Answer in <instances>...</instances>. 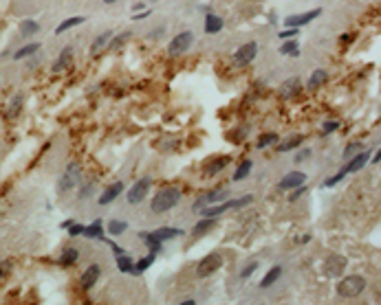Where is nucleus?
<instances>
[{"instance_id":"864d4df0","label":"nucleus","mask_w":381,"mask_h":305,"mask_svg":"<svg viewBox=\"0 0 381 305\" xmlns=\"http://www.w3.org/2000/svg\"><path fill=\"white\" fill-rule=\"evenodd\" d=\"M141 9H144V4H141V2H137V4H135V7H133V11L137 13V11H141Z\"/></svg>"},{"instance_id":"c756f323","label":"nucleus","mask_w":381,"mask_h":305,"mask_svg":"<svg viewBox=\"0 0 381 305\" xmlns=\"http://www.w3.org/2000/svg\"><path fill=\"white\" fill-rule=\"evenodd\" d=\"M84 22V18L82 16H77V18H69V20H64L62 24H60L58 29H55V35H62L64 31H69V29H73V27H79V24Z\"/></svg>"},{"instance_id":"7c9ffc66","label":"nucleus","mask_w":381,"mask_h":305,"mask_svg":"<svg viewBox=\"0 0 381 305\" xmlns=\"http://www.w3.org/2000/svg\"><path fill=\"white\" fill-rule=\"evenodd\" d=\"M128 231V222H124V220H113V222H108V233L113 237L117 235H121V233H126Z\"/></svg>"},{"instance_id":"39448f33","label":"nucleus","mask_w":381,"mask_h":305,"mask_svg":"<svg viewBox=\"0 0 381 305\" xmlns=\"http://www.w3.org/2000/svg\"><path fill=\"white\" fill-rule=\"evenodd\" d=\"M150 187H152V178H148V176L141 178V180H137L135 185L128 189V196H126V198H128V202H130V204H139V202L148 196Z\"/></svg>"},{"instance_id":"6e6d98bb","label":"nucleus","mask_w":381,"mask_h":305,"mask_svg":"<svg viewBox=\"0 0 381 305\" xmlns=\"http://www.w3.org/2000/svg\"><path fill=\"white\" fill-rule=\"evenodd\" d=\"M152 2H154V0H152Z\"/></svg>"},{"instance_id":"f704fd0d","label":"nucleus","mask_w":381,"mask_h":305,"mask_svg":"<svg viewBox=\"0 0 381 305\" xmlns=\"http://www.w3.org/2000/svg\"><path fill=\"white\" fill-rule=\"evenodd\" d=\"M304 141V136H293V139H289V141H284V143L278 145V152H289V150H293V147H298L300 143Z\"/></svg>"},{"instance_id":"37998d69","label":"nucleus","mask_w":381,"mask_h":305,"mask_svg":"<svg viewBox=\"0 0 381 305\" xmlns=\"http://www.w3.org/2000/svg\"><path fill=\"white\" fill-rule=\"evenodd\" d=\"M95 193V182H88L86 187H82V191H79V198H88Z\"/></svg>"},{"instance_id":"49530a36","label":"nucleus","mask_w":381,"mask_h":305,"mask_svg":"<svg viewBox=\"0 0 381 305\" xmlns=\"http://www.w3.org/2000/svg\"><path fill=\"white\" fill-rule=\"evenodd\" d=\"M298 33H300L298 29H287V31H280V38H282V40H289V38H296Z\"/></svg>"},{"instance_id":"9b49d317","label":"nucleus","mask_w":381,"mask_h":305,"mask_svg":"<svg viewBox=\"0 0 381 305\" xmlns=\"http://www.w3.org/2000/svg\"><path fill=\"white\" fill-rule=\"evenodd\" d=\"M370 154H373V152H368V150H362V152H359V154H355L353 158H350V160L346 162V165L342 167V169L346 171V174H353V171H359V169H362V167L366 165V162L370 160Z\"/></svg>"},{"instance_id":"58836bf2","label":"nucleus","mask_w":381,"mask_h":305,"mask_svg":"<svg viewBox=\"0 0 381 305\" xmlns=\"http://www.w3.org/2000/svg\"><path fill=\"white\" fill-rule=\"evenodd\" d=\"M344 176H348V174L344 169H339L335 176H331V178H326V180H324V187H335L339 180H344Z\"/></svg>"},{"instance_id":"3c124183","label":"nucleus","mask_w":381,"mask_h":305,"mask_svg":"<svg viewBox=\"0 0 381 305\" xmlns=\"http://www.w3.org/2000/svg\"><path fill=\"white\" fill-rule=\"evenodd\" d=\"M379 160H381V147H379V150H377V154L373 156V162H379Z\"/></svg>"},{"instance_id":"0eeeda50","label":"nucleus","mask_w":381,"mask_h":305,"mask_svg":"<svg viewBox=\"0 0 381 305\" xmlns=\"http://www.w3.org/2000/svg\"><path fill=\"white\" fill-rule=\"evenodd\" d=\"M256 55H258V44L256 42H247L233 53V64L236 66H247V64L253 62Z\"/></svg>"},{"instance_id":"20e7f679","label":"nucleus","mask_w":381,"mask_h":305,"mask_svg":"<svg viewBox=\"0 0 381 305\" xmlns=\"http://www.w3.org/2000/svg\"><path fill=\"white\" fill-rule=\"evenodd\" d=\"M192 42H194V35H192V31H181L179 35H174V38L170 40V44H167V53L170 55H183V53H187L192 47Z\"/></svg>"},{"instance_id":"ddd939ff","label":"nucleus","mask_w":381,"mask_h":305,"mask_svg":"<svg viewBox=\"0 0 381 305\" xmlns=\"http://www.w3.org/2000/svg\"><path fill=\"white\" fill-rule=\"evenodd\" d=\"M223 27H225V22H223L221 16H216V13H205V22H203V29H205L207 35L221 33Z\"/></svg>"},{"instance_id":"aec40b11","label":"nucleus","mask_w":381,"mask_h":305,"mask_svg":"<svg viewBox=\"0 0 381 305\" xmlns=\"http://www.w3.org/2000/svg\"><path fill=\"white\" fill-rule=\"evenodd\" d=\"M84 237H90V240H104V222L101 220H95L90 226H84Z\"/></svg>"},{"instance_id":"b1692460","label":"nucleus","mask_w":381,"mask_h":305,"mask_svg":"<svg viewBox=\"0 0 381 305\" xmlns=\"http://www.w3.org/2000/svg\"><path fill=\"white\" fill-rule=\"evenodd\" d=\"M282 277V268L280 266H273L271 270H269L265 277L260 279V288H269V286H273V283L278 281V279Z\"/></svg>"},{"instance_id":"f03ea898","label":"nucleus","mask_w":381,"mask_h":305,"mask_svg":"<svg viewBox=\"0 0 381 305\" xmlns=\"http://www.w3.org/2000/svg\"><path fill=\"white\" fill-rule=\"evenodd\" d=\"M364 288H366V279L364 277H359V274H348V277H344L342 281L337 283V294L339 297H344V299H355V297H359V294L364 292Z\"/></svg>"},{"instance_id":"ea45409f","label":"nucleus","mask_w":381,"mask_h":305,"mask_svg":"<svg viewBox=\"0 0 381 305\" xmlns=\"http://www.w3.org/2000/svg\"><path fill=\"white\" fill-rule=\"evenodd\" d=\"M256 270H258V261H251V263H247V266L242 268V272H240V279H242V281H245V279H249V277H251V274L256 272Z\"/></svg>"},{"instance_id":"c85d7f7f","label":"nucleus","mask_w":381,"mask_h":305,"mask_svg":"<svg viewBox=\"0 0 381 305\" xmlns=\"http://www.w3.org/2000/svg\"><path fill=\"white\" fill-rule=\"evenodd\" d=\"M139 237H141V240H144V242H146V246H148V248H150V253H156V255H159V253H161V251H163V244H161V242H156V240H154V237H152V235H150V233H141V235H139Z\"/></svg>"},{"instance_id":"a18cd8bd","label":"nucleus","mask_w":381,"mask_h":305,"mask_svg":"<svg viewBox=\"0 0 381 305\" xmlns=\"http://www.w3.org/2000/svg\"><path fill=\"white\" fill-rule=\"evenodd\" d=\"M302 193H306V187H304V185H302V187H298V189H296V191H293V193H291V196H289V200H291V202H296V200H298V198H300V196H302Z\"/></svg>"},{"instance_id":"473e14b6","label":"nucleus","mask_w":381,"mask_h":305,"mask_svg":"<svg viewBox=\"0 0 381 305\" xmlns=\"http://www.w3.org/2000/svg\"><path fill=\"white\" fill-rule=\"evenodd\" d=\"M251 167H253V162L251 160H242L240 165H238V169H236V174H233V180H242V178H247L249 176V171H251Z\"/></svg>"},{"instance_id":"2eb2a0df","label":"nucleus","mask_w":381,"mask_h":305,"mask_svg":"<svg viewBox=\"0 0 381 305\" xmlns=\"http://www.w3.org/2000/svg\"><path fill=\"white\" fill-rule=\"evenodd\" d=\"M216 224H218L216 217H201V222H196L194 228H192V237H194V240H199V237L207 235V233H210Z\"/></svg>"},{"instance_id":"a19ab883","label":"nucleus","mask_w":381,"mask_h":305,"mask_svg":"<svg viewBox=\"0 0 381 305\" xmlns=\"http://www.w3.org/2000/svg\"><path fill=\"white\" fill-rule=\"evenodd\" d=\"M355 152H362V143H350L346 150H344V156H346V158H353Z\"/></svg>"},{"instance_id":"e433bc0d","label":"nucleus","mask_w":381,"mask_h":305,"mask_svg":"<svg viewBox=\"0 0 381 305\" xmlns=\"http://www.w3.org/2000/svg\"><path fill=\"white\" fill-rule=\"evenodd\" d=\"M128 40H130V33L126 31V33H121L119 38H113V40H110L106 49H119V47H124V42H128Z\"/></svg>"},{"instance_id":"c9c22d12","label":"nucleus","mask_w":381,"mask_h":305,"mask_svg":"<svg viewBox=\"0 0 381 305\" xmlns=\"http://www.w3.org/2000/svg\"><path fill=\"white\" fill-rule=\"evenodd\" d=\"M273 143H278V134H273V132H269V134H262L260 139H258V147H269V145H273Z\"/></svg>"},{"instance_id":"1a4fd4ad","label":"nucleus","mask_w":381,"mask_h":305,"mask_svg":"<svg viewBox=\"0 0 381 305\" xmlns=\"http://www.w3.org/2000/svg\"><path fill=\"white\" fill-rule=\"evenodd\" d=\"M304 182H306V174H302V171H289V174L278 182V189H282V191L298 189V187H302Z\"/></svg>"},{"instance_id":"f257e3e1","label":"nucleus","mask_w":381,"mask_h":305,"mask_svg":"<svg viewBox=\"0 0 381 305\" xmlns=\"http://www.w3.org/2000/svg\"><path fill=\"white\" fill-rule=\"evenodd\" d=\"M181 189L179 187H163V189H159L154 193V198H152V204H150V209L152 213H167V211H172L176 204L181 202Z\"/></svg>"},{"instance_id":"4be33fe9","label":"nucleus","mask_w":381,"mask_h":305,"mask_svg":"<svg viewBox=\"0 0 381 305\" xmlns=\"http://www.w3.org/2000/svg\"><path fill=\"white\" fill-rule=\"evenodd\" d=\"M71 62H73V49H71V47H64V51L60 53V57L55 59L53 70H64Z\"/></svg>"},{"instance_id":"f3484780","label":"nucleus","mask_w":381,"mask_h":305,"mask_svg":"<svg viewBox=\"0 0 381 305\" xmlns=\"http://www.w3.org/2000/svg\"><path fill=\"white\" fill-rule=\"evenodd\" d=\"M101 277V268L97 266V263H93V266H88L84 270V274H82V288L84 290H90L97 283V279Z\"/></svg>"},{"instance_id":"8fccbe9b","label":"nucleus","mask_w":381,"mask_h":305,"mask_svg":"<svg viewBox=\"0 0 381 305\" xmlns=\"http://www.w3.org/2000/svg\"><path fill=\"white\" fill-rule=\"evenodd\" d=\"M75 224V220H67V222H62V228H71Z\"/></svg>"},{"instance_id":"393cba45","label":"nucleus","mask_w":381,"mask_h":305,"mask_svg":"<svg viewBox=\"0 0 381 305\" xmlns=\"http://www.w3.org/2000/svg\"><path fill=\"white\" fill-rule=\"evenodd\" d=\"M326 79H328V73H326V70H322V68L313 70V75L308 77V88H311V90L319 88L322 84H326Z\"/></svg>"},{"instance_id":"09e8293b","label":"nucleus","mask_w":381,"mask_h":305,"mask_svg":"<svg viewBox=\"0 0 381 305\" xmlns=\"http://www.w3.org/2000/svg\"><path fill=\"white\" fill-rule=\"evenodd\" d=\"M150 9H144V11H141V13H133V20H146V18H148L150 16Z\"/></svg>"},{"instance_id":"79ce46f5","label":"nucleus","mask_w":381,"mask_h":305,"mask_svg":"<svg viewBox=\"0 0 381 305\" xmlns=\"http://www.w3.org/2000/svg\"><path fill=\"white\" fill-rule=\"evenodd\" d=\"M339 128V121H326V123L322 125V132L324 134H331V132H335Z\"/></svg>"},{"instance_id":"cd10ccee","label":"nucleus","mask_w":381,"mask_h":305,"mask_svg":"<svg viewBox=\"0 0 381 305\" xmlns=\"http://www.w3.org/2000/svg\"><path fill=\"white\" fill-rule=\"evenodd\" d=\"M117 268H119V272H126V274H133V268H135V261L133 257H128L124 253V255L117 257Z\"/></svg>"},{"instance_id":"72a5a7b5","label":"nucleus","mask_w":381,"mask_h":305,"mask_svg":"<svg viewBox=\"0 0 381 305\" xmlns=\"http://www.w3.org/2000/svg\"><path fill=\"white\" fill-rule=\"evenodd\" d=\"M280 53H282V55H293V57H298V55H300L298 42H296V40H289V42H284L282 49H280Z\"/></svg>"},{"instance_id":"de8ad7c7","label":"nucleus","mask_w":381,"mask_h":305,"mask_svg":"<svg viewBox=\"0 0 381 305\" xmlns=\"http://www.w3.org/2000/svg\"><path fill=\"white\" fill-rule=\"evenodd\" d=\"M308 156H311V150H302V152H298V156H296V162H302V160H306Z\"/></svg>"},{"instance_id":"9d476101","label":"nucleus","mask_w":381,"mask_h":305,"mask_svg":"<svg viewBox=\"0 0 381 305\" xmlns=\"http://www.w3.org/2000/svg\"><path fill=\"white\" fill-rule=\"evenodd\" d=\"M322 13V9H311V11H306V13H300V16H289L287 20H284V24H287L289 29H298V27H304V24H308V22H313L315 18Z\"/></svg>"},{"instance_id":"a211bd4d","label":"nucleus","mask_w":381,"mask_h":305,"mask_svg":"<svg viewBox=\"0 0 381 305\" xmlns=\"http://www.w3.org/2000/svg\"><path fill=\"white\" fill-rule=\"evenodd\" d=\"M227 162H229V158H227V156H218V158L207 160V162H205V176H216L218 171L225 169Z\"/></svg>"},{"instance_id":"4c0bfd02","label":"nucleus","mask_w":381,"mask_h":305,"mask_svg":"<svg viewBox=\"0 0 381 305\" xmlns=\"http://www.w3.org/2000/svg\"><path fill=\"white\" fill-rule=\"evenodd\" d=\"M20 108H22V97H13V101H11V105H9V112L7 116H16L20 112Z\"/></svg>"},{"instance_id":"5fc2aeb1","label":"nucleus","mask_w":381,"mask_h":305,"mask_svg":"<svg viewBox=\"0 0 381 305\" xmlns=\"http://www.w3.org/2000/svg\"><path fill=\"white\" fill-rule=\"evenodd\" d=\"M104 2H106V4H113V2H117V0H104Z\"/></svg>"},{"instance_id":"2f4dec72","label":"nucleus","mask_w":381,"mask_h":305,"mask_svg":"<svg viewBox=\"0 0 381 305\" xmlns=\"http://www.w3.org/2000/svg\"><path fill=\"white\" fill-rule=\"evenodd\" d=\"M38 49H40V44H38V42H31V44H27V47H22L20 51H16V53H13V57H16V59L29 57V55L38 53Z\"/></svg>"},{"instance_id":"423d86ee","label":"nucleus","mask_w":381,"mask_h":305,"mask_svg":"<svg viewBox=\"0 0 381 305\" xmlns=\"http://www.w3.org/2000/svg\"><path fill=\"white\" fill-rule=\"evenodd\" d=\"M77 182H79V165L77 162H71V165L67 167V171L62 174V178L58 180V189L60 191H69V189H73Z\"/></svg>"},{"instance_id":"c03bdc74","label":"nucleus","mask_w":381,"mask_h":305,"mask_svg":"<svg viewBox=\"0 0 381 305\" xmlns=\"http://www.w3.org/2000/svg\"><path fill=\"white\" fill-rule=\"evenodd\" d=\"M82 233H84V224H77V222L69 228V235L71 237H77V235H82Z\"/></svg>"},{"instance_id":"dca6fc26","label":"nucleus","mask_w":381,"mask_h":305,"mask_svg":"<svg viewBox=\"0 0 381 305\" xmlns=\"http://www.w3.org/2000/svg\"><path fill=\"white\" fill-rule=\"evenodd\" d=\"M152 237H154L156 242H170V240H174V237H179V235H183V231L181 228H172V226H161V228H156V231H152L150 233Z\"/></svg>"},{"instance_id":"412c9836","label":"nucleus","mask_w":381,"mask_h":305,"mask_svg":"<svg viewBox=\"0 0 381 305\" xmlns=\"http://www.w3.org/2000/svg\"><path fill=\"white\" fill-rule=\"evenodd\" d=\"M113 40V31H104V33H99L97 38L93 40V44H90V53L93 55H97L101 49H106L108 47V42Z\"/></svg>"},{"instance_id":"bb28decb","label":"nucleus","mask_w":381,"mask_h":305,"mask_svg":"<svg viewBox=\"0 0 381 305\" xmlns=\"http://www.w3.org/2000/svg\"><path fill=\"white\" fill-rule=\"evenodd\" d=\"M40 31V24L35 22V20H22L20 22V33L24 35V38H31V35H35Z\"/></svg>"},{"instance_id":"6ab92c4d","label":"nucleus","mask_w":381,"mask_h":305,"mask_svg":"<svg viewBox=\"0 0 381 305\" xmlns=\"http://www.w3.org/2000/svg\"><path fill=\"white\" fill-rule=\"evenodd\" d=\"M300 88H302V81H300L298 77H291V79H287L282 84L280 95L284 97V99H291V97H296L300 93Z\"/></svg>"},{"instance_id":"f8f14e48","label":"nucleus","mask_w":381,"mask_h":305,"mask_svg":"<svg viewBox=\"0 0 381 305\" xmlns=\"http://www.w3.org/2000/svg\"><path fill=\"white\" fill-rule=\"evenodd\" d=\"M121 191H124V182H113L110 187H106L104 191L99 193V204H110L113 200H117V198L121 196Z\"/></svg>"},{"instance_id":"a878e982","label":"nucleus","mask_w":381,"mask_h":305,"mask_svg":"<svg viewBox=\"0 0 381 305\" xmlns=\"http://www.w3.org/2000/svg\"><path fill=\"white\" fill-rule=\"evenodd\" d=\"M77 259H79L77 248H67V251L60 255V263H62V266H73V263H77Z\"/></svg>"},{"instance_id":"4468645a","label":"nucleus","mask_w":381,"mask_h":305,"mask_svg":"<svg viewBox=\"0 0 381 305\" xmlns=\"http://www.w3.org/2000/svg\"><path fill=\"white\" fill-rule=\"evenodd\" d=\"M344 266H346V259L339 257V255H331L326 259V263H324V272H326L328 277H337V274L344 270Z\"/></svg>"},{"instance_id":"603ef678","label":"nucleus","mask_w":381,"mask_h":305,"mask_svg":"<svg viewBox=\"0 0 381 305\" xmlns=\"http://www.w3.org/2000/svg\"><path fill=\"white\" fill-rule=\"evenodd\" d=\"M181 305H196V301H194V299H185Z\"/></svg>"},{"instance_id":"5701e85b","label":"nucleus","mask_w":381,"mask_h":305,"mask_svg":"<svg viewBox=\"0 0 381 305\" xmlns=\"http://www.w3.org/2000/svg\"><path fill=\"white\" fill-rule=\"evenodd\" d=\"M154 259H156V253H148L146 257H141L139 261L135 263V268H133V274H141V272H146L148 268L154 263Z\"/></svg>"},{"instance_id":"6e6552de","label":"nucleus","mask_w":381,"mask_h":305,"mask_svg":"<svg viewBox=\"0 0 381 305\" xmlns=\"http://www.w3.org/2000/svg\"><path fill=\"white\" fill-rule=\"evenodd\" d=\"M227 196H229V189H214V191H207V193H203L199 200L194 202V209H196V211H201L205 204H207V206H212L214 202H225V200H227Z\"/></svg>"},{"instance_id":"7ed1b4c3","label":"nucleus","mask_w":381,"mask_h":305,"mask_svg":"<svg viewBox=\"0 0 381 305\" xmlns=\"http://www.w3.org/2000/svg\"><path fill=\"white\" fill-rule=\"evenodd\" d=\"M223 266V257L218 255V253H210V255H205L199 261V266H196V277L199 279H207L212 277L218 268Z\"/></svg>"}]
</instances>
